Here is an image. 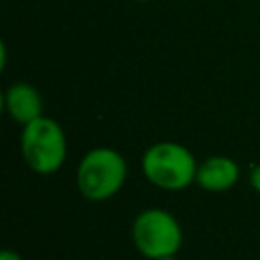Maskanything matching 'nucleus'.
<instances>
[{"instance_id": "obj_1", "label": "nucleus", "mask_w": 260, "mask_h": 260, "mask_svg": "<svg viewBox=\"0 0 260 260\" xmlns=\"http://www.w3.org/2000/svg\"><path fill=\"white\" fill-rule=\"evenodd\" d=\"M128 177L124 154L112 146L89 148L75 169V187L87 201L100 203L118 195Z\"/></svg>"}, {"instance_id": "obj_2", "label": "nucleus", "mask_w": 260, "mask_h": 260, "mask_svg": "<svg viewBox=\"0 0 260 260\" xmlns=\"http://www.w3.org/2000/svg\"><path fill=\"white\" fill-rule=\"evenodd\" d=\"M199 160L193 150L175 140L150 144L140 156L144 179L162 191H183L195 183Z\"/></svg>"}, {"instance_id": "obj_3", "label": "nucleus", "mask_w": 260, "mask_h": 260, "mask_svg": "<svg viewBox=\"0 0 260 260\" xmlns=\"http://www.w3.org/2000/svg\"><path fill=\"white\" fill-rule=\"evenodd\" d=\"M67 152H69L67 134L57 120L49 116H41L28 122L26 126H22L20 154L24 165L32 173L41 177L55 175L65 165Z\"/></svg>"}, {"instance_id": "obj_4", "label": "nucleus", "mask_w": 260, "mask_h": 260, "mask_svg": "<svg viewBox=\"0 0 260 260\" xmlns=\"http://www.w3.org/2000/svg\"><path fill=\"white\" fill-rule=\"evenodd\" d=\"M130 238L142 258L156 260L177 256L183 246V228L169 209L146 207L132 219Z\"/></svg>"}, {"instance_id": "obj_5", "label": "nucleus", "mask_w": 260, "mask_h": 260, "mask_svg": "<svg viewBox=\"0 0 260 260\" xmlns=\"http://www.w3.org/2000/svg\"><path fill=\"white\" fill-rule=\"evenodd\" d=\"M2 108L6 116L20 124L26 126L28 122L45 116V104L39 93V89L28 83V81H12L4 87L2 91Z\"/></svg>"}, {"instance_id": "obj_6", "label": "nucleus", "mask_w": 260, "mask_h": 260, "mask_svg": "<svg viewBox=\"0 0 260 260\" xmlns=\"http://www.w3.org/2000/svg\"><path fill=\"white\" fill-rule=\"evenodd\" d=\"M240 181V165L225 154H211L199 160L195 185L207 193H225Z\"/></svg>"}, {"instance_id": "obj_7", "label": "nucleus", "mask_w": 260, "mask_h": 260, "mask_svg": "<svg viewBox=\"0 0 260 260\" xmlns=\"http://www.w3.org/2000/svg\"><path fill=\"white\" fill-rule=\"evenodd\" d=\"M248 181H250V187L260 195V162H258V165H254V167L250 169Z\"/></svg>"}, {"instance_id": "obj_8", "label": "nucleus", "mask_w": 260, "mask_h": 260, "mask_svg": "<svg viewBox=\"0 0 260 260\" xmlns=\"http://www.w3.org/2000/svg\"><path fill=\"white\" fill-rule=\"evenodd\" d=\"M0 260H24V258L18 252H14V250H2Z\"/></svg>"}, {"instance_id": "obj_9", "label": "nucleus", "mask_w": 260, "mask_h": 260, "mask_svg": "<svg viewBox=\"0 0 260 260\" xmlns=\"http://www.w3.org/2000/svg\"><path fill=\"white\" fill-rule=\"evenodd\" d=\"M156 260H177V256H167V258H156Z\"/></svg>"}, {"instance_id": "obj_10", "label": "nucleus", "mask_w": 260, "mask_h": 260, "mask_svg": "<svg viewBox=\"0 0 260 260\" xmlns=\"http://www.w3.org/2000/svg\"><path fill=\"white\" fill-rule=\"evenodd\" d=\"M132 2H140V4H144V2H152V0H132Z\"/></svg>"}]
</instances>
